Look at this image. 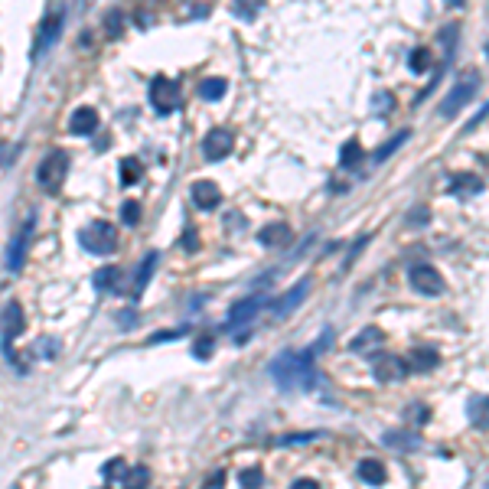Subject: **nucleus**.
Listing matches in <instances>:
<instances>
[{
  "label": "nucleus",
  "mask_w": 489,
  "mask_h": 489,
  "mask_svg": "<svg viewBox=\"0 0 489 489\" xmlns=\"http://www.w3.org/2000/svg\"><path fill=\"white\" fill-rule=\"evenodd\" d=\"M121 222H124V226H138L140 222V206L134 199H127L124 206H121Z\"/></svg>",
  "instance_id": "obj_31"
},
{
  "label": "nucleus",
  "mask_w": 489,
  "mask_h": 489,
  "mask_svg": "<svg viewBox=\"0 0 489 489\" xmlns=\"http://www.w3.org/2000/svg\"><path fill=\"white\" fill-rule=\"evenodd\" d=\"M382 440H385V447H391V450H417L421 447V437L408 434V431H389Z\"/></svg>",
  "instance_id": "obj_21"
},
{
  "label": "nucleus",
  "mask_w": 489,
  "mask_h": 489,
  "mask_svg": "<svg viewBox=\"0 0 489 489\" xmlns=\"http://www.w3.org/2000/svg\"><path fill=\"white\" fill-rule=\"evenodd\" d=\"M258 239H261V245H268V248H281V245H287V239H294V235H290L287 222H271V226H264L261 232H258Z\"/></svg>",
  "instance_id": "obj_18"
},
{
  "label": "nucleus",
  "mask_w": 489,
  "mask_h": 489,
  "mask_svg": "<svg viewBox=\"0 0 489 489\" xmlns=\"http://www.w3.org/2000/svg\"><path fill=\"white\" fill-rule=\"evenodd\" d=\"M359 479H362V483H369V486H382V483L389 479V473H385V464H382V460H372V457H369V460H362V464H359Z\"/></svg>",
  "instance_id": "obj_20"
},
{
  "label": "nucleus",
  "mask_w": 489,
  "mask_h": 489,
  "mask_svg": "<svg viewBox=\"0 0 489 489\" xmlns=\"http://www.w3.org/2000/svg\"><path fill=\"white\" fill-rule=\"evenodd\" d=\"M140 176H144V166H140L138 157H124L121 160V186H134Z\"/></svg>",
  "instance_id": "obj_25"
},
{
  "label": "nucleus",
  "mask_w": 489,
  "mask_h": 489,
  "mask_svg": "<svg viewBox=\"0 0 489 489\" xmlns=\"http://www.w3.org/2000/svg\"><path fill=\"white\" fill-rule=\"evenodd\" d=\"M118 316H121V320H118V323H121V329H131V326L138 323V320H134V310H121Z\"/></svg>",
  "instance_id": "obj_38"
},
{
  "label": "nucleus",
  "mask_w": 489,
  "mask_h": 489,
  "mask_svg": "<svg viewBox=\"0 0 489 489\" xmlns=\"http://www.w3.org/2000/svg\"><path fill=\"white\" fill-rule=\"evenodd\" d=\"M408 281H411V287L417 290V294H424V297H440V294H444V274H440L434 264H411Z\"/></svg>",
  "instance_id": "obj_7"
},
{
  "label": "nucleus",
  "mask_w": 489,
  "mask_h": 489,
  "mask_svg": "<svg viewBox=\"0 0 489 489\" xmlns=\"http://www.w3.org/2000/svg\"><path fill=\"white\" fill-rule=\"evenodd\" d=\"M147 483H151V470L147 466H138V470L124 473V489H147Z\"/></svg>",
  "instance_id": "obj_28"
},
{
  "label": "nucleus",
  "mask_w": 489,
  "mask_h": 489,
  "mask_svg": "<svg viewBox=\"0 0 489 489\" xmlns=\"http://www.w3.org/2000/svg\"><path fill=\"white\" fill-rule=\"evenodd\" d=\"M186 329H166V333H153L151 336V343L157 346V343H163V339H176V336H183Z\"/></svg>",
  "instance_id": "obj_36"
},
{
  "label": "nucleus",
  "mask_w": 489,
  "mask_h": 489,
  "mask_svg": "<svg viewBox=\"0 0 489 489\" xmlns=\"http://www.w3.org/2000/svg\"><path fill=\"white\" fill-rule=\"evenodd\" d=\"M378 346H382V329H376V326L362 329V333L349 343L352 352H369V349H378Z\"/></svg>",
  "instance_id": "obj_23"
},
{
  "label": "nucleus",
  "mask_w": 489,
  "mask_h": 489,
  "mask_svg": "<svg viewBox=\"0 0 489 489\" xmlns=\"http://www.w3.org/2000/svg\"><path fill=\"white\" fill-rule=\"evenodd\" d=\"M101 473H105V479H124L127 464L121 460V457H114L111 464H105V470H101Z\"/></svg>",
  "instance_id": "obj_32"
},
{
  "label": "nucleus",
  "mask_w": 489,
  "mask_h": 489,
  "mask_svg": "<svg viewBox=\"0 0 489 489\" xmlns=\"http://www.w3.org/2000/svg\"><path fill=\"white\" fill-rule=\"evenodd\" d=\"M408 138H411V131H398V134H395V138L389 140V144H382V147H378L376 153H372V163H385L391 157V153L398 151V147H404V144H408Z\"/></svg>",
  "instance_id": "obj_24"
},
{
  "label": "nucleus",
  "mask_w": 489,
  "mask_h": 489,
  "mask_svg": "<svg viewBox=\"0 0 489 489\" xmlns=\"http://www.w3.org/2000/svg\"><path fill=\"white\" fill-rule=\"evenodd\" d=\"M320 434L316 431H307V434H284V437H277V444L281 447H290V444H310V440H316Z\"/></svg>",
  "instance_id": "obj_33"
},
{
  "label": "nucleus",
  "mask_w": 489,
  "mask_h": 489,
  "mask_svg": "<svg viewBox=\"0 0 489 489\" xmlns=\"http://www.w3.org/2000/svg\"><path fill=\"white\" fill-rule=\"evenodd\" d=\"M193 202L199 206V209H215L219 202H222V193L215 183L209 180H199V183H193Z\"/></svg>",
  "instance_id": "obj_16"
},
{
  "label": "nucleus",
  "mask_w": 489,
  "mask_h": 489,
  "mask_svg": "<svg viewBox=\"0 0 489 489\" xmlns=\"http://www.w3.org/2000/svg\"><path fill=\"white\" fill-rule=\"evenodd\" d=\"M232 147H235V138L228 134V131H213V134H206V140H202V153H206V160H226L228 153H232Z\"/></svg>",
  "instance_id": "obj_13"
},
{
  "label": "nucleus",
  "mask_w": 489,
  "mask_h": 489,
  "mask_svg": "<svg viewBox=\"0 0 489 489\" xmlns=\"http://www.w3.org/2000/svg\"><path fill=\"white\" fill-rule=\"evenodd\" d=\"M408 362H411L414 372H431V369L440 362V356H437V349H431V346H424V349L417 346V349L411 352V359H408Z\"/></svg>",
  "instance_id": "obj_22"
},
{
  "label": "nucleus",
  "mask_w": 489,
  "mask_h": 489,
  "mask_svg": "<svg viewBox=\"0 0 489 489\" xmlns=\"http://www.w3.org/2000/svg\"><path fill=\"white\" fill-rule=\"evenodd\" d=\"M33 219H26L23 228L17 232L10 239V245H7V268H10L13 274H20L23 271V264H26V245H30V235H33Z\"/></svg>",
  "instance_id": "obj_9"
},
{
  "label": "nucleus",
  "mask_w": 489,
  "mask_h": 489,
  "mask_svg": "<svg viewBox=\"0 0 489 489\" xmlns=\"http://www.w3.org/2000/svg\"><path fill=\"white\" fill-rule=\"evenodd\" d=\"M376 105H378V114H389L391 105H395V98H391L389 91H378V95H376Z\"/></svg>",
  "instance_id": "obj_35"
},
{
  "label": "nucleus",
  "mask_w": 489,
  "mask_h": 489,
  "mask_svg": "<svg viewBox=\"0 0 489 489\" xmlns=\"http://www.w3.org/2000/svg\"><path fill=\"white\" fill-rule=\"evenodd\" d=\"M101 124V118L95 108H78L72 118H69V134H76V138H88V134H95Z\"/></svg>",
  "instance_id": "obj_14"
},
{
  "label": "nucleus",
  "mask_w": 489,
  "mask_h": 489,
  "mask_svg": "<svg viewBox=\"0 0 489 489\" xmlns=\"http://www.w3.org/2000/svg\"><path fill=\"white\" fill-rule=\"evenodd\" d=\"M431 63H434V59H431V50H414L411 56H408V69H411L414 76H424L427 69H431Z\"/></svg>",
  "instance_id": "obj_27"
},
{
  "label": "nucleus",
  "mask_w": 489,
  "mask_h": 489,
  "mask_svg": "<svg viewBox=\"0 0 489 489\" xmlns=\"http://www.w3.org/2000/svg\"><path fill=\"white\" fill-rule=\"evenodd\" d=\"M408 414H414V417H417L414 424H427V417H431V411H427V408H421V404H414Z\"/></svg>",
  "instance_id": "obj_37"
},
{
  "label": "nucleus",
  "mask_w": 489,
  "mask_h": 489,
  "mask_svg": "<svg viewBox=\"0 0 489 489\" xmlns=\"http://www.w3.org/2000/svg\"><path fill=\"white\" fill-rule=\"evenodd\" d=\"M213 336H199L196 339V346H193V356H196V359H209V356H213Z\"/></svg>",
  "instance_id": "obj_34"
},
{
  "label": "nucleus",
  "mask_w": 489,
  "mask_h": 489,
  "mask_svg": "<svg viewBox=\"0 0 489 489\" xmlns=\"http://www.w3.org/2000/svg\"><path fill=\"white\" fill-rule=\"evenodd\" d=\"M239 486L241 489H261L264 486V473H261V470H241V473H239Z\"/></svg>",
  "instance_id": "obj_30"
},
{
  "label": "nucleus",
  "mask_w": 489,
  "mask_h": 489,
  "mask_svg": "<svg viewBox=\"0 0 489 489\" xmlns=\"http://www.w3.org/2000/svg\"><path fill=\"white\" fill-rule=\"evenodd\" d=\"M78 239H82V248L91 251V254H111V251L118 248V232H114V226L105 222V219L88 222Z\"/></svg>",
  "instance_id": "obj_2"
},
{
  "label": "nucleus",
  "mask_w": 489,
  "mask_h": 489,
  "mask_svg": "<svg viewBox=\"0 0 489 489\" xmlns=\"http://www.w3.org/2000/svg\"><path fill=\"white\" fill-rule=\"evenodd\" d=\"M59 33H63V10L52 7V10H46V17L39 20V33H36V43H33V63L59 39Z\"/></svg>",
  "instance_id": "obj_8"
},
{
  "label": "nucleus",
  "mask_w": 489,
  "mask_h": 489,
  "mask_svg": "<svg viewBox=\"0 0 489 489\" xmlns=\"http://www.w3.org/2000/svg\"><path fill=\"white\" fill-rule=\"evenodd\" d=\"M483 176L477 173H453L450 176V193L460 196V199H470V196H479L483 193Z\"/></svg>",
  "instance_id": "obj_15"
},
{
  "label": "nucleus",
  "mask_w": 489,
  "mask_h": 489,
  "mask_svg": "<svg viewBox=\"0 0 489 489\" xmlns=\"http://www.w3.org/2000/svg\"><path fill=\"white\" fill-rule=\"evenodd\" d=\"M404 372H408V362L398 359V356L378 352L376 359H372V376H376L378 382H398V378H404Z\"/></svg>",
  "instance_id": "obj_11"
},
{
  "label": "nucleus",
  "mask_w": 489,
  "mask_h": 489,
  "mask_svg": "<svg viewBox=\"0 0 489 489\" xmlns=\"http://www.w3.org/2000/svg\"><path fill=\"white\" fill-rule=\"evenodd\" d=\"M151 101L153 108L160 114H173L180 105H183V88H180V82H173V78H153L151 82Z\"/></svg>",
  "instance_id": "obj_5"
},
{
  "label": "nucleus",
  "mask_w": 489,
  "mask_h": 489,
  "mask_svg": "<svg viewBox=\"0 0 489 489\" xmlns=\"http://www.w3.org/2000/svg\"><path fill=\"white\" fill-rule=\"evenodd\" d=\"M157 261H160V254H157V251H151V254L144 258V264H140V274L134 277V287H131V297H134V301H140V294L147 290L153 271H157Z\"/></svg>",
  "instance_id": "obj_19"
},
{
  "label": "nucleus",
  "mask_w": 489,
  "mask_h": 489,
  "mask_svg": "<svg viewBox=\"0 0 489 489\" xmlns=\"http://www.w3.org/2000/svg\"><path fill=\"white\" fill-rule=\"evenodd\" d=\"M362 157L365 153H362V144H359V140H349V144L339 151V163H343V166H356Z\"/></svg>",
  "instance_id": "obj_29"
},
{
  "label": "nucleus",
  "mask_w": 489,
  "mask_h": 489,
  "mask_svg": "<svg viewBox=\"0 0 489 489\" xmlns=\"http://www.w3.org/2000/svg\"><path fill=\"white\" fill-rule=\"evenodd\" d=\"M479 88V72L477 69H470V72H464L460 76V82L450 88V95L444 98V105H440V118H453V114L460 111L464 105H470V98L477 95Z\"/></svg>",
  "instance_id": "obj_3"
},
{
  "label": "nucleus",
  "mask_w": 489,
  "mask_h": 489,
  "mask_svg": "<svg viewBox=\"0 0 489 489\" xmlns=\"http://www.w3.org/2000/svg\"><path fill=\"white\" fill-rule=\"evenodd\" d=\"M226 78H206V82H199V98L206 101H219L222 95H226Z\"/></svg>",
  "instance_id": "obj_26"
},
{
  "label": "nucleus",
  "mask_w": 489,
  "mask_h": 489,
  "mask_svg": "<svg viewBox=\"0 0 489 489\" xmlns=\"http://www.w3.org/2000/svg\"><path fill=\"white\" fill-rule=\"evenodd\" d=\"M65 173H69V157H65L63 151H52V153H46V157L39 160L36 183L46 189V193H56V189L63 186Z\"/></svg>",
  "instance_id": "obj_4"
},
{
  "label": "nucleus",
  "mask_w": 489,
  "mask_h": 489,
  "mask_svg": "<svg viewBox=\"0 0 489 489\" xmlns=\"http://www.w3.org/2000/svg\"><path fill=\"white\" fill-rule=\"evenodd\" d=\"M183 248H186V251H196V248H199V241H196V232H193V228H189L186 235H183Z\"/></svg>",
  "instance_id": "obj_40"
},
{
  "label": "nucleus",
  "mask_w": 489,
  "mask_h": 489,
  "mask_svg": "<svg viewBox=\"0 0 489 489\" xmlns=\"http://www.w3.org/2000/svg\"><path fill=\"white\" fill-rule=\"evenodd\" d=\"M268 372L284 391H310L316 389V356L310 349L307 352H281L271 359Z\"/></svg>",
  "instance_id": "obj_1"
},
{
  "label": "nucleus",
  "mask_w": 489,
  "mask_h": 489,
  "mask_svg": "<svg viewBox=\"0 0 489 489\" xmlns=\"http://www.w3.org/2000/svg\"><path fill=\"white\" fill-rule=\"evenodd\" d=\"M26 329V316H23V307L17 301H10L3 307V314H0V333H3V343H13L17 336H23Z\"/></svg>",
  "instance_id": "obj_12"
},
{
  "label": "nucleus",
  "mask_w": 489,
  "mask_h": 489,
  "mask_svg": "<svg viewBox=\"0 0 489 489\" xmlns=\"http://www.w3.org/2000/svg\"><path fill=\"white\" fill-rule=\"evenodd\" d=\"M271 303V297L264 294V290H254V294H248L245 301H239L232 310H228V320H226V329H239L241 323H251L254 316L261 314L264 307Z\"/></svg>",
  "instance_id": "obj_6"
},
{
  "label": "nucleus",
  "mask_w": 489,
  "mask_h": 489,
  "mask_svg": "<svg viewBox=\"0 0 489 489\" xmlns=\"http://www.w3.org/2000/svg\"><path fill=\"white\" fill-rule=\"evenodd\" d=\"M307 294H310V277H303V281H297V287H290L281 301H274V303H268L271 307V316L274 320H284V316L290 314V310H297L303 301H307Z\"/></svg>",
  "instance_id": "obj_10"
},
{
  "label": "nucleus",
  "mask_w": 489,
  "mask_h": 489,
  "mask_svg": "<svg viewBox=\"0 0 489 489\" xmlns=\"http://www.w3.org/2000/svg\"><path fill=\"white\" fill-rule=\"evenodd\" d=\"M290 489H320V483L316 479H310V477H303V479H294V486Z\"/></svg>",
  "instance_id": "obj_39"
},
{
  "label": "nucleus",
  "mask_w": 489,
  "mask_h": 489,
  "mask_svg": "<svg viewBox=\"0 0 489 489\" xmlns=\"http://www.w3.org/2000/svg\"><path fill=\"white\" fill-rule=\"evenodd\" d=\"M121 268H101V271H95V290L98 294H121Z\"/></svg>",
  "instance_id": "obj_17"
}]
</instances>
